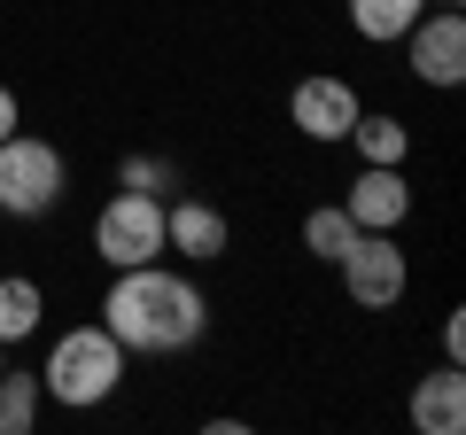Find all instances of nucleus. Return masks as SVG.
<instances>
[{
	"instance_id": "f257e3e1",
	"label": "nucleus",
	"mask_w": 466,
	"mask_h": 435,
	"mask_svg": "<svg viewBox=\"0 0 466 435\" xmlns=\"http://www.w3.org/2000/svg\"><path fill=\"white\" fill-rule=\"evenodd\" d=\"M101 327H109L116 342H125V358H179L202 342V327H210V303H202V288L187 280V272L171 265H125L109 280V296H101Z\"/></svg>"
},
{
	"instance_id": "f03ea898",
	"label": "nucleus",
	"mask_w": 466,
	"mask_h": 435,
	"mask_svg": "<svg viewBox=\"0 0 466 435\" xmlns=\"http://www.w3.org/2000/svg\"><path fill=\"white\" fill-rule=\"evenodd\" d=\"M39 389H47L55 404H70V412L109 404L116 389H125V342H116L109 327H63V335H55V350H47Z\"/></svg>"
},
{
	"instance_id": "7ed1b4c3",
	"label": "nucleus",
	"mask_w": 466,
	"mask_h": 435,
	"mask_svg": "<svg viewBox=\"0 0 466 435\" xmlns=\"http://www.w3.org/2000/svg\"><path fill=\"white\" fill-rule=\"evenodd\" d=\"M63 195H70L63 148L16 125V133L0 140V210L8 218H47V210H63Z\"/></svg>"
},
{
	"instance_id": "20e7f679",
	"label": "nucleus",
	"mask_w": 466,
	"mask_h": 435,
	"mask_svg": "<svg viewBox=\"0 0 466 435\" xmlns=\"http://www.w3.org/2000/svg\"><path fill=\"white\" fill-rule=\"evenodd\" d=\"M94 257L109 272L164 257V195H133V187H116V195L101 202V218H94Z\"/></svg>"
},
{
	"instance_id": "39448f33",
	"label": "nucleus",
	"mask_w": 466,
	"mask_h": 435,
	"mask_svg": "<svg viewBox=\"0 0 466 435\" xmlns=\"http://www.w3.org/2000/svg\"><path fill=\"white\" fill-rule=\"evenodd\" d=\"M334 272H342V288H350L358 311H389V303L404 296V280H412V265H404V249L389 234H358L334 257Z\"/></svg>"
},
{
	"instance_id": "423d86ee",
	"label": "nucleus",
	"mask_w": 466,
	"mask_h": 435,
	"mask_svg": "<svg viewBox=\"0 0 466 435\" xmlns=\"http://www.w3.org/2000/svg\"><path fill=\"white\" fill-rule=\"evenodd\" d=\"M404 63H412L420 86H459L466 78V16L459 8H435V16H420L412 32H404Z\"/></svg>"
},
{
	"instance_id": "0eeeda50",
	"label": "nucleus",
	"mask_w": 466,
	"mask_h": 435,
	"mask_svg": "<svg viewBox=\"0 0 466 435\" xmlns=\"http://www.w3.org/2000/svg\"><path fill=\"white\" fill-rule=\"evenodd\" d=\"M288 117H296L303 140H350V125H358V86L334 78V70H311L288 94Z\"/></svg>"
},
{
	"instance_id": "6e6552de",
	"label": "nucleus",
	"mask_w": 466,
	"mask_h": 435,
	"mask_svg": "<svg viewBox=\"0 0 466 435\" xmlns=\"http://www.w3.org/2000/svg\"><path fill=\"white\" fill-rule=\"evenodd\" d=\"M342 210H350V226H358V234H397L404 218H412L404 164H358V179H350Z\"/></svg>"
},
{
	"instance_id": "1a4fd4ad",
	"label": "nucleus",
	"mask_w": 466,
	"mask_h": 435,
	"mask_svg": "<svg viewBox=\"0 0 466 435\" xmlns=\"http://www.w3.org/2000/svg\"><path fill=\"white\" fill-rule=\"evenodd\" d=\"M226 241H233V226H226L218 202H202V195L164 202V249H171V257H187V265H218Z\"/></svg>"
},
{
	"instance_id": "9d476101",
	"label": "nucleus",
	"mask_w": 466,
	"mask_h": 435,
	"mask_svg": "<svg viewBox=\"0 0 466 435\" xmlns=\"http://www.w3.org/2000/svg\"><path fill=\"white\" fill-rule=\"evenodd\" d=\"M412 428L420 435H459L466 428V373L459 366L428 373V381L412 389Z\"/></svg>"
},
{
	"instance_id": "9b49d317",
	"label": "nucleus",
	"mask_w": 466,
	"mask_h": 435,
	"mask_svg": "<svg viewBox=\"0 0 466 435\" xmlns=\"http://www.w3.org/2000/svg\"><path fill=\"white\" fill-rule=\"evenodd\" d=\"M428 8H435V0H350V32L366 39V47H397Z\"/></svg>"
},
{
	"instance_id": "f8f14e48",
	"label": "nucleus",
	"mask_w": 466,
	"mask_h": 435,
	"mask_svg": "<svg viewBox=\"0 0 466 435\" xmlns=\"http://www.w3.org/2000/svg\"><path fill=\"white\" fill-rule=\"evenodd\" d=\"M39 319H47V296H39V280H24V272H0V342H32Z\"/></svg>"
},
{
	"instance_id": "ddd939ff",
	"label": "nucleus",
	"mask_w": 466,
	"mask_h": 435,
	"mask_svg": "<svg viewBox=\"0 0 466 435\" xmlns=\"http://www.w3.org/2000/svg\"><path fill=\"white\" fill-rule=\"evenodd\" d=\"M350 140H358V164H404V156H412V133H404V117H389V109H358Z\"/></svg>"
},
{
	"instance_id": "4468645a",
	"label": "nucleus",
	"mask_w": 466,
	"mask_h": 435,
	"mask_svg": "<svg viewBox=\"0 0 466 435\" xmlns=\"http://www.w3.org/2000/svg\"><path fill=\"white\" fill-rule=\"evenodd\" d=\"M39 404H47V389H39V373H0V435H32L39 428Z\"/></svg>"
},
{
	"instance_id": "2eb2a0df",
	"label": "nucleus",
	"mask_w": 466,
	"mask_h": 435,
	"mask_svg": "<svg viewBox=\"0 0 466 435\" xmlns=\"http://www.w3.org/2000/svg\"><path fill=\"white\" fill-rule=\"evenodd\" d=\"M350 241H358V226H350V210H342V202H319V210L303 218V249H311L319 265H334V257H342Z\"/></svg>"
},
{
	"instance_id": "dca6fc26",
	"label": "nucleus",
	"mask_w": 466,
	"mask_h": 435,
	"mask_svg": "<svg viewBox=\"0 0 466 435\" xmlns=\"http://www.w3.org/2000/svg\"><path fill=\"white\" fill-rule=\"evenodd\" d=\"M116 187H133V195H164V187H171V164H164V156H125Z\"/></svg>"
},
{
	"instance_id": "f3484780",
	"label": "nucleus",
	"mask_w": 466,
	"mask_h": 435,
	"mask_svg": "<svg viewBox=\"0 0 466 435\" xmlns=\"http://www.w3.org/2000/svg\"><path fill=\"white\" fill-rule=\"evenodd\" d=\"M443 358H451V366L466 358V311H451V319H443Z\"/></svg>"
},
{
	"instance_id": "a211bd4d",
	"label": "nucleus",
	"mask_w": 466,
	"mask_h": 435,
	"mask_svg": "<svg viewBox=\"0 0 466 435\" xmlns=\"http://www.w3.org/2000/svg\"><path fill=\"white\" fill-rule=\"evenodd\" d=\"M16 125H24V109H16V94H8V86H0V140L16 133Z\"/></svg>"
},
{
	"instance_id": "6ab92c4d",
	"label": "nucleus",
	"mask_w": 466,
	"mask_h": 435,
	"mask_svg": "<svg viewBox=\"0 0 466 435\" xmlns=\"http://www.w3.org/2000/svg\"><path fill=\"white\" fill-rule=\"evenodd\" d=\"M0 373H8V342H0Z\"/></svg>"
}]
</instances>
